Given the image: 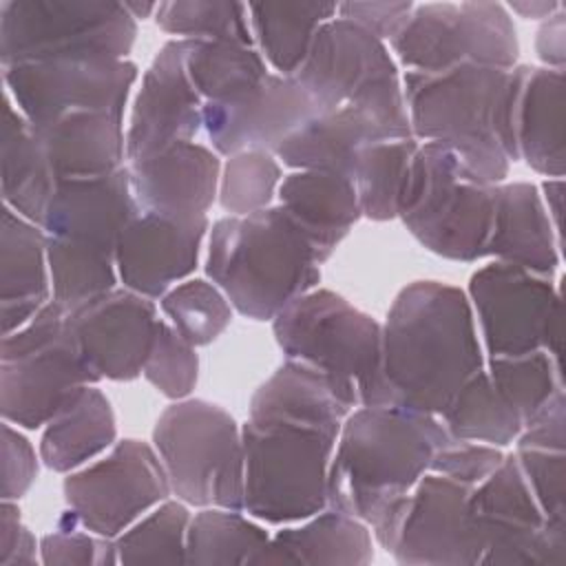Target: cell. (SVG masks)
<instances>
[{"label": "cell", "instance_id": "cell-1", "mask_svg": "<svg viewBox=\"0 0 566 566\" xmlns=\"http://www.w3.org/2000/svg\"><path fill=\"white\" fill-rule=\"evenodd\" d=\"M484 365L467 292L442 281H413L387 310L378 371L358 385V405L440 416Z\"/></svg>", "mask_w": 566, "mask_h": 566}, {"label": "cell", "instance_id": "cell-2", "mask_svg": "<svg viewBox=\"0 0 566 566\" xmlns=\"http://www.w3.org/2000/svg\"><path fill=\"white\" fill-rule=\"evenodd\" d=\"M451 436L438 416L363 407L343 420L327 475V506L365 522L389 553L409 493Z\"/></svg>", "mask_w": 566, "mask_h": 566}, {"label": "cell", "instance_id": "cell-3", "mask_svg": "<svg viewBox=\"0 0 566 566\" xmlns=\"http://www.w3.org/2000/svg\"><path fill=\"white\" fill-rule=\"evenodd\" d=\"M520 64L511 71L462 64L444 73L407 71L402 93L411 135L444 144L464 179L497 186L517 161L513 111Z\"/></svg>", "mask_w": 566, "mask_h": 566}, {"label": "cell", "instance_id": "cell-4", "mask_svg": "<svg viewBox=\"0 0 566 566\" xmlns=\"http://www.w3.org/2000/svg\"><path fill=\"white\" fill-rule=\"evenodd\" d=\"M321 261L283 206L221 217L208 232L206 276L241 316L272 321L296 296L318 287Z\"/></svg>", "mask_w": 566, "mask_h": 566}, {"label": "cell", "instance_id": "cell-5", "mask_svg": "<svg viewBox=\"0 0 566 566\" xmlns=\"http://www.w3.org/2000/svg\"><path fill=\"white\" fill-rule=\"evenodd\" d=\"M340 427L248 416L241 424L245 460L243 513L281 526L303 522L323 511Z\"/></svg>", "mask_w": 566, "mask_h": 566}, {"label": "cell", "instance_id": "cell-6", "mask_svg": "<svg viewBox=\"0 0 566 566\" xmlns=\"http://www.w3.org/2000/svg\"><path fill=\"white\" fill-rule=\"evenodd\" d=\"M294 80L318 113L356 106L371 115L389 139H409L411 126L402 75L387 44L345 18L327 20Z\"/></svg>", "mask_w": 566, "mask_h": 566}, {"label": "cell", "instance_id": "cell-7", "mask_svg": "<svg viewBox=\"0 0 566 566\" xmlns=\"http://www.w3.org/2000/svg\"><path fill=\"white\" fill-rule=\"evenodd\" d=\"M153 447L177 500L243 511L241 424L223 407L203 398L175 400L153 427Z\"/></svg>", "mask_w": 566, "mask_h": 566}, {"label": "cell", "instance_id": "cell-8", "mask_svg": "<svg viewBox=\"0 0 566 566\" xmlns=\"http://www.w3.org/2000/svg\"><path fill=\"white\" fill-rule=\"evenodd\" d=\"M495 186L462 177L453 153L420 142L398 203V219L431 254L458 263L486 256Z\"/></svg>", "mask_w": 566, "mask_h": 566}, {"label": "cell", "instance_id": "cell-9", "mask_svg": "<svg viewBox=\"0 0 566 566\" xmlns=\"http://www.w3.org/2000/svg\"><path fill=\"white\" fill-rule=\"evenodd\" d=\"M137 20L111 0H0V62L128 60Z\"/></svg>", "mask_w": 566, "mask_h": 566}, {"label": "cell", "instance_id": "cell-10", "mask_svg": "<svg viewBox=\"0 0 566 566\" xmlns=\"http://www.w3.org/2000/svg\"><path fill=\"white\" fill-rule=\"evenodd\" d=\"M97 385L69 329L66 312L49 301L27 325L2 336L0 413L18 429H40L84 387Z\"/></svg>", "mask_w": 566, "mask_h": 566}, {"label": "cell", "instance_id": "cell-11", "mask_svg": "<svg viewBox=\"0 0 566 566\" xmlns=\"http://www.w3.org/2000/svg\"><path fill=\"white\" fill-rule=\"evenodd\" d=\"M272 334L285 360L305 363L356 391L378 371L382 325L332 290L296 296L272 318Z\"/></svg>", "mask_w": 566, "mask_h": 566}, {"label": "cell", "instance_id": "cell-12", "mask_svg": "<svg viewBox=\"0 0 566 566\" xmlns=\"http://www.w3.org/2000/svg\"><path fill=\"white\" fill-rule=\"evenodd\" d=\"M467 298L489 356L544 349L562 363V292L548 276L493 259L471 274Z\"/></svg>", "mask_w": 566, "mask_h": 566}, {"label": "cell", "instance_id": "cell-13", "mask_svg": "<svg viewBox=\"0 0 566 566\" xmlns=\"http://www.w3.org/2000/svg\"><path fill=\"white\" fill-rule=\"evenodd\" d=\"M62 493L66 515L111 539L172 495L155 447L135 438L115 442L97 460L66 473Z\"/></svg>", "mask_w": 566, "mask_h": 566}, {"label": "cell", "instance_id": "cell-14", "mask_svg": "<svg viewBox=\"0 0 566 566\" xmlns=\"http://www.w3.org/2000/svg\"><path fill=\"white\" fill-rule=\"evenodd\" d=\"M469 511L482 551L480 564H566V522L542 513L515 453H506L500 467L473 486Z\"/></svg>", "mask_w": 566, "mask_h": 566}, {"label": "cell", "instance_id": "cell-15", "mask_svg": "<svg viewBox=\"0 0 566 566\" xmlns=\"http://www.w3.org/2000/svg\"><path fill=\"white\" fill-rule=\"evenodd\" d=\"M7 95L33 128L73 113L124 117L139 71L130 60H53L2 69Z\"/></svg>", "mask_w": 566, "mask_h": 566}, {"label": "cell", "instance_id": "cell-16", "mask_svg": "<svg viewBox=\"0 0 566 566\" xmlns=\"http://www.w3.org/2000/svg\"><path fill=\"white\" fill-rule=\"evenodd\" d=\"M471 491L427 471L409 493L391 557L402 566H478L482 551L469 511Z\"/></svg>", "mask_w": 566, "mask_h": 566}, {"label": "cell", "instance_id": "cell-17", "mask_svg": "<svg viewBox=\"0 0 566 566\" xmlns=\"http://www.w3.org/2000/svg\"><path fill=\"white\" fill-rule=\"evenodd\" d=\"M82 360L99 380L130 382L142 376L159 314L153 298L115 287L66 314Z\"/></svg>", "mask_w": 566, "mask_h": 566}, {"label": "cell", "instance_id": "cell-18", "mask_svg": "<svg viewBox=\"0 0 566 566\" xmlns=\"http://www.w3.org/2000/svg\"><path fill=\"white\" fill-rule=\"evenodd\" d=\"M186 40H168L142 75L126 128V164L203 130V99L186 73Z\"/></svg>", "mask_w": 566, "mask_h": 566}, {"label": "cell", "instance_id": "cell-19", "mask_svg": "<svg viewBox=\"0 0 566 566\" xmlns=\"http://www.w3.org/2000/svg\"><path fill=\"white\" fill-rule=\"evenodd\" d=\"M314 102L294 77L270 73L250 93L219 104H203V133L217 155L276 148L310 117Z\"/></svg>", "mask_w": 566, "mask_h": 566}, {"label": "cell", "instance_id": "cell-20", "mask_svg": "<svg viewBox=\"0 0 566 566\" xmlns=\"http://www.w3.org/2000/svg\"><path fill=\"white\" fill-rule=\"evenodd\" d=\"M208 232V217L168 219L137 212L115 245L122 287L153 301L161 298L197 270Z\"/></svg>", "mask_w": 566, "mask_h": 566}, {"label": "cell", "instance_id": "cell-21", "mask_svg": "<svg viewBox=\"0 0 566 566\" xmlns=\"http://www.w3.org/2000/svg\"><path fill=\"white\" fill-rule=\"evenodd\" d=\"M126 166L139 212L168 219L208 217L219 192L221 159L199 142H181Z\"/></svg>", "mask_w": 566, "mask_h": 566}, {"label": "cell", "instance_id": "cell-22", "mask_svg": "<svg viewBox=\"0 0 566 566\" xmlns=\"http://www.w3.org/2000/svg\"><path fill=\"white\" fill-rule=\"evenodd\" d=\"M128 166L102 177L57 179L42 230L46 237L88 243L115 252L124 228L137 217Z\"/></svg>", "mask_w": 566, "mask_h": 566}, {"label": "cell", "instance_id": "cell-23", "mask_svg": "<svg viewBox=\"0 0 566 566\" xmlns=\"http://www.w3.org/2000/svg\"><path fill=\"white\" fill-rule=\"evenodd\" d=\"M562 241L531 181H502L493 190V221L486 256L553 279Z\"/></svg>", "mask_w": 566, "mask_h": 566}, {"label": "cell", "instance_id": "cell-24", "mask_svg": "<svg viewBox=\"0 0 566 566\" xmlns=\"http://www.w3.org/2000/svg\"><path fill=\"white\" fill-rule=\"evenodd\" d=\"M564 73L520 64V86L513 111L517 161L551 179L566 172Z\"/></svg>", "mask_w": 566, "mask_h": 566}, {"label": "cell", "instance_id": "cell-25", "mask_svg": "<svg viewBox=\"0 0 566 566\" xmlns=\"http://www.w3.org/2000/svg\"><path fill=\"white\" fill-rule=\"evenodd\" d=\"M279 206L325 263L363 217L354 181L338 172L294 170L279 184Z\"/></svg>", "mask_w": 566, "mask_h": 566}, {"label": "cell", "instance_id": "cell-26", "mask_svg": "<svg viewBox=\"0 0 566 566\" xmlns=\"http://www.w3.org/2000/svg\"><path fill=\"white\" fill-rule=\"evenodd\" d=\"M371 562L374 535L369 526L329 506L298 526L283 524L252 559L259 566H367Z\"/></svg>", "mask_w": 566, "mask_h": 566}, {"label": "cell", "instance_id": "cell-27", "mask_svg": "<svg viewBox=\"0 0 566 566\" xmlns=\"http://www.w3.org/2000/svg\"><path fill=\"white\" fill-rule=\"evenodd\" d=\"M2 336L27 325L51 301L46 232L2 208L0 226Z\"/></svg>", "mask_w": 566, "mask_h": 566}, {"label": "cell", "instance_id": "cell-28", "mask_svg": "<svg viewBox=\"0 0 566 566\" xmlns=\"http://www.w3.org/2000/svg\"><path fill=\"white\" fill-rule=\"evenodd\" d=\"M35 133L55 181L102 177L126 166V130L119 115L73 113Z\"/></svg>", "mask_w": 566, "mask_h": 566}, {"label": "cell", "instance_id": "cell-29", "mask_svg": "<svg viewBox=\"0 0 566 566\" xmlns=\"http://www.w3.org/2000/svg\"><path fill=\"white\" fill-rule=\"evenodd\" d=\"M358 407L354 385L298 363L285 360L276 371L256 387L250 398V418H294L321 424H343L352 409Z\"/></svg>", "mask_w": 566, "mask_h": 566}, {"label": "cell", "instance_id": "cell-30", "mask_svg": "<svg viewBox=\"0 0 566 566\" xmlns=\"http://www.w3.org/2000/svg\"><path fill=\"white\" fill-rule=\"evenodd\" d=\"M385 139H389V135L371 115L356 106H340L310 117L274 155L292 170L338 172L352 179L358 150Z\"/></svg>", "mask_w": 566, "mask_h": 566}, {"label": "cell", "instance_id": "cell-31", "mask_svg": "<svg viewBox=\"0 0 566 566\" xmlns=\"http://www.w3.org/2000/svg\"><path fill=\"white\" fill-rule=\"evenodd\" d=\"M115 442L113 405L97 385H88L44 424L38 453L46 469L66 475L104 455Z\"/></svg>", "mask_w": 566, "mask_h": 566}, {"label": "cell", "instance_id": "cell-32", "mask_svg": "<svg viewBox=\"0 0 566 566\" xmlns=\"http://www.w3.org/2000/svg\"><path fill=\"white\" fill-rule=\"evenodd\" d=\"M0 184L7 208L42 228L55 177L42 150L35 128L4 97V124L0 142Z\"/></svg>", "mask_w": 566, "mask_h": 566}, {"label": "cell", "instance_id": "cell-33", "mask_svg": "<svg viewBox=\"0 0 566 566\" xmlns=\"http://www.w3.org/2000/svg\"><path fill=\"white\" fill-rule=\"evenodd\" d=\"M389 46L411 73L436 75L469 64L467 29L455 2L413 4V11L389 40Z\"/></svg>", "mask_w": 566, "mask_h": 566}, {"label": "cell", "instance_id": "cell-34", "mask_svg": "<svg viewBox=\"0 0 566 566\" xmlns=\"http://www.w3.org/2000/svg\"><path fill=\"white\" fill-rule=\"evenodd\" d=\"M336 2H252L250 29L259 53L274 73L294 77L305 62L316 31L336 18Z\"/></svg>", "mask_w": 566, "mask_h": 566}, {"label": "cell", "instance_id": "cell-35", "mask_svg": "<svg viewBox=\"0 0 566 566\" xmlns=\"http://www.w3.org/2000/svg\"><path fill=\"white\" fill-rule=\"evenodd\" d=\"M186 73L203 104L232 102L270 75L254 46L223 40H186Z\"/></svg>", "mask_w": 566, "mask_h": 566}, {"label": "cell", "instance_id": "cell-36", "mask_svg": "<svg viewBox=\"0 0 566 566\" xmlns=\"http://www.w3.org/2000/svg\"><path fill=\"white\" fill-rule=\"evenodd\" d=\"M453 440L509 447L522 431V418L495 389L486 369L471 376L438 416Z\"/></svg>", "mask_w": 566, "mask_h": 566}, {"label": "cell", "instance_id": "cell-37", "mask_svg": "<svg viewBox=\"0 0 566 566\" xmlns=\"http://www.w3.org/2000/svg\"><path fill=\"white\" fill-rule=\"evenodd\" d=\"M51 301L66 314L117 287L115 252L88 243L46 237Z\"/></svg>", "mask_w": 566, "mask_h": 566}, {"label": "cell", "instance_id": "cell-38", "mask_svg": "<svg viewBox=\"0 0 566 566\" xmlns=\"http://www.w3.org/2000/svg\"><path fill=\"white\" fill-rule=\"evenodd\" d=\"M418 139H385L358 150L352 181L363 217L371 221L398 219L400 195L409 175Z\"/></svg>", "mask_w": 566, "mask_h": 566}, {"label": "cell", "instance_id": "cell-39", "mask_svg": "<svg viewBox=\"0 0 566 566\" xmlns=\"http://www.w3.org/2000/svg\"><path fill=\"white\" fill-rule=\"evenodd\" d=\"M270 533L259 520L219 506L199 509L188 524L186 564H252Z\"/></svg>", "mask_w": 566, "mask_h": 566}, {"label": "cell", "instance_id": "cell-40", "mask_svg": "<svg viewBox=\"0 0 566 566\" xmlns=\"http://www.w3.org/2000/svg\"><path fill=\"white\" fill-rule=\"evenodd\" d=\"M190 509L181 500H164L115 537L117 564H186Z\"/></svg>", "mask_w": 566, "mask_h": 566}, {"label": "cell", "instance_id": "cell-41", "mask_svg": "<svg viewBox=\"0 0 566 566\" xmlns=\"http://www.w3.org/2000/svg\"><path fill=\"white\" fill-rule=\"evenodd\" d=\"M484 369L502 398L522 418V424L564 389L562 363L544 349L520 356H489Z\"/></svg>", "mask_w": 566, "mask_h": 566}, {"label": "cell", "instance_id": "cell-42", "mask_svg": "<svg viewBox=\"0 0 566 566\" xmlns=\"http://www.w3.org/2000/svg\"><path fill=\"white\" fill-rule=\"evenodd\" d=\"M157 27L175 40H223L254 44L248 4L230 0H168L159 2Z\"/></svg>", "mask_w": 566, "mask_h": 566}, {"label": "cell", "instance_id": "cell-43", "mask_svg": "<svg viewBox=\"0 0 566 566\" xmlns=\"http://www.w3.org/2000/svg\"><path fill=\"white\" fill-rule=\"evenodd\" d=\"M161 312L175 332L192 347L214 343L232 323L228 296L206 279H186L159 298Z\"/></svg>", "mask_w": 566, "mask_h": 566}, {"label": "cell", "instance_id": "cell-44", "mask_svg": "<svg viewBox=\"0 0 566 566\" xmlns=\"http://www.w3.org/2000/svg\"><path fill=\"white\" fill-rule=\"evenodd\" d=\"M283 179L281 161L268 150L230 155L221 166L219 206L230 217H245L272 206Z\"/></svg>", "mask_w": 566, "mask_h": 566}, {"label": "cell", "instance_id": "cell-45", "mask_svg": "<svg viewBox=\"0 0 566 566\" xmlns=\"http://www.w3.org/2000/svg\"><path fill=\"white\" fill-rule=\"evenodd\" d=\"M469 38V64L511 71L520 60L517 29L502 2L467 0L460 2Z\"/></svg>", "mask_w": 566, "mask_h": 566}, {"label": "cell", "instance_id": "cell-46", "mask_svg": "<svg viewBox=\"0 0 566 566\" xmlns=\"http://www.w3.org/2000/svg\"><path fill=\"white\" fill-rule=\"evenodd\" d=\"M142 376L168 400L188 398L199 380L197 347L184 340L175 327L161 318Z\"/></svg>", "mask_w": 566, "mask_h": 566}, {"label": "cell", "instance_id": "cell-47", "mask_svg": "<svg viewBox=\"0 0 566 566\" xmlns=\"http://www.w3.org/2000/svg\"><path fill=\"white\" fill-rule=\"evenodd\" d=\"M40 562L44 566H115V539L95 535L71 515H62L57 528L40 539Z\"/></svg>", "mask_w": 566, "mask_h": 566}, {"label": "cell", "instance_id": "cell-48", "mask_svg": "<svg viewBox=\"0 0 566 566\" xmlns=\"http://www.w3.org/2000/svg\"><path fill=\"white\" fill-rule=\"evenodd\" d=\"M515 460L542 513L566 522V451L515 447Z\"/></svg>", "mask_w": 566, "mask_h": 566}, {"label": "cell", "instance_id": "cell-49", "mask_svg": "<svg viewBox=\"0 0 566 566\" xmlns=\"http://www.w3.org/2000/svg\"><path fill=\"white\" fill-rule=\"evenodd\" d=\"M504 455L506 453L497 447L451 438L447 444L438 449L429 471L447 475L469 486H478L484 478H489L500 467Z\"/></svg>", "mask_w": 566, "mask_h": 566}, {"label": "cell", "instance_id": "cell-50", "mask_svg": "<svg viewBox=\"0 0 566 566\" xmlns=\"http://www.w3.org/2000/svg\"><path fill=\"white\" fill-rule=\"evenodd\" d=\"M40 453L11 422L2 424V500L18 502L38 480Z\"/></svg>", "mask_w": 566, "mask_h": 566}, {"label": "cell", "instance_id": "cell-51", "mask_svg": "<svg viewBox=\"0 0 566 566\" xmlns=\"http://www.w3.org/2000/svg\"><path fill=\"white\" fill-rule=\"evenodd\" d=\"M413 4L416 2L411 0H349L338 2L336 15L358 24L385 42L402 29L409 13L413 11Z\"/></svg>", "mask_w": 566, "mask_h": 566}, {"label": "cell", "instance_id": "cell-52", "mask_svg": "<svg viewBox=\"0 0 566 566\" xmlns=\"http://www.w3.org/2000/svg\"><path fill=\"white\" fill-rule=\"evenodd\" d=\"M535 53L546 69L562 71L566 64V11L564 7L546 18L535 35Z\"/></svg>", "mask_w": 566, "mask_h": 566}, {"label": "cell", "instance_id": "cell-53", "mask_svg": "<svg viewBox=\"0 0 566 566\" xmlns=\"http://www.w3.org/2000/svg\"><path fill=\"white\" fill-rule=\"evenodd\" d=\"M22 531H24V524H22L18 504L13 500H2V506H0V566L13 551Z\"/></svg>", "mask_w": 566, "mask_h": 566}, {"label": "cell", "instance_id": "cell-54", "mask_svg": "<svg viewBox=\"0 0 566 566\" xmlns=\"http://www.w3.org/2000/svg\"><path fill=\"white\" fill-rule=\"evenodd\" d=\"M539 188L542 203L546 208V214L555 228L557 239L562 241V208H564V177H551L544 179Z\"/></svg>", "mask_w": 566, "mask_h": 566}, {"label": "cell", "instance_id": "cell-55", "mask_svg": "<svg viewBox=\"0 0 566 566\" xmlns=\"http://www.w3.org/2000/svg\"><path fill=\"white\" fill-rule=\"evenodd\" d=\"M509 13L520 15L522 20H537L544 22L553 13H557L564 4L557 0H513L504 4Z\"/></svg>", "mask_w": 566, "mask_h": 566}, {"label": "cell", "instance_id": "cell-56", "mask_svg": "<svg viewBox=\"0 0 566 566\" xmlns=\"http://www.w3.org/2000/svg\"><path fill=\"white\" fill-rule=\"evenodd\" d=\"M124 9L135 18V20H146V18H153L157 13V7L159 2H139V0H128V2H122Z\"/></svg>", "mask_w": 566, "mask_h": 566}]
</instances>
